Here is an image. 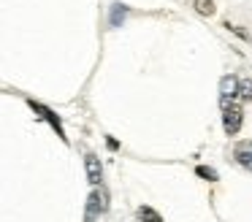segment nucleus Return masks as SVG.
I'll return each instance as SVG.
<instances>
[{
  "label": "nucleus",
  "instance_id": "12",
  "mask_svg": "<svg viewBox=\"0 0 252 222\" xmlns=\"http://www.w3.org/2000/svg\"><path fill=\"white\" fill-rule=\"evenodd\" d=\"M222 27H228L230 32H236V35H239V38H244V41H252V38H250V32H247V30H241L239 25H230V22H225Z\"/></svg>",
  "mask_w": 252,
  "mask_h": 222
},
{
  "label": "nucleus",
  "instance_id": "7",
  "mask_svg": "<svg viewBox=\"0 0 252 222\" xmlns=\"http://www.w3.org/2000/svg\"><path fill=\"white\" fill-rule=\"evenodd\" d=\"M125 16H127V5H122V3H114V5H111L109 25H111V27H122V22H125Z\"/></svg>",
  "mask_w": 252,
  "mask_h": 222
},
{
  "label": "nucleus",
  "instance_id": "4",
  "mask_svg": "<svg viewBox=\"0 0 252 222\" xmlns=\"http://www.w3.org/2000/svg\"><path fill=\"white\" fill-rule=\"evenodd\" d=\"M239 84H241V79H236V76H222L220 79V106L233 103L239 97Z\"/></svg>",
  "mask_w": 252,
  "mask_h": 222
},
{
  "label": "nucleus",
  "instance_id": "3",
  "mask_svg": "<svg viewBox=\"0 0 252 222\" xmlns=\"http://www.w3.org/2000/svg\"><path fill=\"white\" fill-rule=\"evenodd\" d=\"M241 122H244V111H241V106H236V103H225L222 106V130H225V135H236L241 130Z\"/></svg>",
  "mask_w": 252,
  "mask_h": 222
},
{
  "label": "nucleus",
  "instance_id": "5",
  "mask_svg": "<svg viewBox=\"0 0 252 222\" xmlns=\"http://www.w3.org/2000/svg\"><path fill=\"white\" fill-rule=\"evenodd\" d=\"M84 168H87V179L93 187H98L100 182H103V165H100V157L93 155V152H87L84 155Z\"/></svg>",
  "mask_w": 252,
  "mask_h": 222
},
{
  "label": "nucleus",
  "instance_id": "13",
  "mask_svg": "<svg viewBox=\"0 0 252 222\" xmlns=\"http://www.w3.org/2000/svg\"><path fill=\"white\" fill-rule=\"evenodd\" d=\"M106 146H109L111 152H117V149H120V141H117V138H106Z\"/></svg>",
  "mask_w": 252,
  "mask_h": 222
},
{
  "label": "nucleus",
  "instance_id": "6",
  "mask_svg": "<svg viewBox=\"0 0 252 222\" xmlns=\"http://www.w3.org/2000/svg\"><path fill=\"white\" fill-rule=\"evenodd\" d=\"M233 157H236V162H239L241 168L252 171V141H244V144L236 146V149H233Z\"/></svg>",
  "mask_w": 252,
  "mask_h": 222
},
{
  "label": "nucleus",
  "instance_id": "2",
  "mask_svg": "<svg viewBox=\"0 0 252 222\" xmlns=\"http://www.w3.org/2000/svg\"><path fill=\"white\" fill-rule=\"evenodd\" d=\"M28 106L33 108V114H35V117H38V119H44V122H49V127L55 130V133L60 135V138L65 141V144H68V135H65V130H63V122H60V117H57V114L52 111L49 106H44V103L33 100V97H30V100H28Z\"/></svg>",
  "mask_w": 252,
  "mask_h": 222
},
{
  "label": "nucleus",
  "instance_id": "8",
  "mask_svg": "<svg viewBox=\"0 0 252 222\" xmlns=\"http://www.w3.org/2000/svg\"><path fill=\"white\" fill-rule=\"evenodd\" d=\"M136 214H138V220H141V222H163L160 211H155L152 206H138Z\"/></svg>",
  "mask_w": 252,
  "mask_h": 222
},
{
  "label": "nucleus",
  "instance_id": "1",
  "mask_svg": "<svg viewBox=\"0 0 252 222\" xmlns=\"http://www.w3.org/2000/svg\"><path fill=\"white\" fill-rule=\"evenodd\" d=\"M109 211V192L103 187L100 190H93L87 198V211H84V222H95L100 214Z\"/></svg>",
  "mask_w": 252,
  "mask_h": 222
},
{
  "label": "nucleus",
  "instance_id": "10",
  "mask_svg": "<svg viewBox=\"0 0 252 222\" xmlns=\"http://www.w3.org/2000/svg\"><path fill=\"white\" fill-rule=\"evenodd\" d=\"M195 176H201V179H206V182H217V171L214 168H209V165H195Z\"/></svg>",
  "mask_w": 252,
  "mask_h": 222
},
{
  "label": "nucleus",
  "instance_id": "11",
  "mask_svg": "<svg viewBox=\"0 0 252 222\" xmlns=\"http://www.w3.org/2000/svg\"><path fill=\"white\" fill-rule=\"evenodd\" d=\"M239 97H241V100H252V79H241Z\"/></svg>",
  "mask_w": 252,
  "mask_h": 222
},
{
  "label": "nucleus",
  "instance_id": "9",
  "mask_svg": "<svg viewBox=\"0 0 252 222\" xmlns=\"http://www.w3.org/2000/svg\"><path fill=\"white\" fill-rule=\"evenodd\" d=\"M190 5L198 11L201 16H212L214 11H217V5H214V0H190Z\"/></svg>",
  "mask_w": 252,
  "mask_h": 222
}]
</instances>
